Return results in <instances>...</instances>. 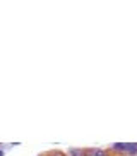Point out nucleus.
I'll return each mask as SVG.
<instances>
[{
  "label": "nucleus",
  "mask_w": 137,
  "mask_h": 156,
  "mask_svg": "<svg viewBox=\"0 0 137 156\" xmlns=\"http://www.w3.org/2000/svg\"><path fill=\"white\" fill-rule=\"evenodd\" d=\"M127 153H130V154H136L137 153V144H127Z\"/></svg>",
  "instance_id": "obj_1"
},
{
  "label": "nucleus",
  "mask_w": 137,
  "mask_h": 156,
  "mask_svg": "<svg viewBox=\"0 0 137 156\" xmlns=\"http://www.w3.org/2000/svg\"><path fill=\"white\" fill-rule=\"evenodd\" d=\"M113 148H115V149H117V151H125V153H127V144H122V142H115V144H113Z\"/></svg>",
  "instance_id": "obj_2"
},
{
  "label": "nucleus",
  "mask_w": 137,
  "mask_h": 156,
  "mask_svg": "<svg viewBox=\"0 0 137 156\" xmlns=\"http://www.w3.org/2000/svg\"><path fill=\"white\" fill-rule=\"evenodd\" d=\"M69 154L70 156H84V153H82V149H70Z\"/></svg>",
  "instance_id": "obj_3"
},
{
  "label": "nucleus",
  "mask_w": 137,
  "mask_h": 156,
  "mask_svg": "<svg viewBox=\"0 0 137 156\" xmlns=\"http://www.w3.org/2000/svg\"><path fill=\"white\" fill-rule=\"evenodd\" d=\"M93 156H105V153H103L101 149H98V151H94V153H93Z\"/></svg>",
  "instance_id": "obj_4"
},
{
  "label": "nucleus",
  "mask_w": 137,
  "mask_h": 156,
  "mask_svg": "<svg viewBox=\"0 0 137 156\" xmlns=\"http://www.w3.org/2000/svg\"><path fill=\"white\" fill-rule=\"evenodd\" d=\"M0 156H2V151H0Z\"/></svg>",
  "instance_id": "obj_5"
}]
</instances>
